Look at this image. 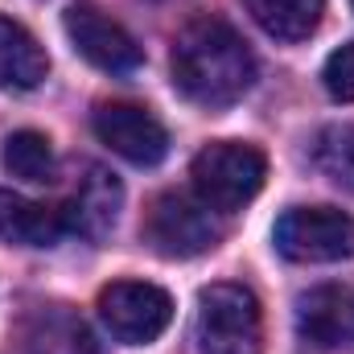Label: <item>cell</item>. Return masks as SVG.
<instances>
[{
    "instance_id": "6da1fadb",
    "label": "cell",
    "mask_w": 354,
    "mask_h": 354,
    "mask_svg": "<svg viewBox=\"0 0 354 354\" xmlns=\"http://www.w3.org/2000/svg\"><path fill=\"white\" fill-rule=\"evenodd\" d=\"M174 87L198 107H231L256 83V54L223 17L189 21L174 41Z\"/></svg>"
},
{
    "instance_id": "7a4b0ae2",
    "label": "cell",
    "mask_w": 354,
    "mask_h": 354,
    "mask_svg": "<svg viewBox=\"0 0 354 354\" xmlns=\"http://www.w3.org/2000/svg\"><path fill=\"white\" fill-rule=\"evenodd\" d=\"M198 354H264V313L252 288L210 284L198 292Z\"/></svg>"
},
{
    "instance_id": "3957f363",
    "label": "cell",
    "mask_w": 354,
    "mask_h": 354,
    "mask_svg": "<svg viewBox=\"0 0 354 354\" xmlns=\"http://www.w3.org/2000/svg\"><path fill=\"white\" fill-rule=\"evenodd\" d=\"M189 177H194V194L210 210L235 214L264 189L268 157L256 145H243V140H214L194 157Z\"/></svg>"
},
{
    "instance_id": "277c9868",
    "label": "cell",
    "mask_w": 354,
    "mask_h": 354,
    "mask_svg": "<svg viewBox=\"0 0 354 354\" xmlns=\"http://www.w3.org/2000/svg\"><path fill=\"white\" fill-rule=\"evenodd\" d=\"M272 243L292 264H338L354 256V218L334 206H292L276 218Z\"/></svg>"
},
{
    "instance_id": "5b68a950",
    "label": "cell",
    "mask_w": 354,
    "mask_h": 354,
    "mask_svg": "<svg viewBox=\"0 0 354 354\" xmlns=\"http://www.w3.org/2000/svg\"><path fill=\"white\" fill-rule=\"evenodd\" d=\"M214 214L218 210H210L198 194L165 189V194L153 198V206L145 214V239L169 260L202 256L223 239V227H218Z\"/></svg>"
},
{
    "instance_id": "8992f818",
    "label": "cell",
    "mask_w": 354,
    "mask_h": 354,
    "mask_svg": "<svg viewBox=\"0 0 354 354\" xmlns=\"http://www.w3.org/2000/svg\"><path fill=\"white\" fill-rule=\"evenodd\" d=\"M99 317L124 346L157 342L174 322V297L149 280H115L99 292Z\"/></svg>"
},
{
    "instance_id": "52a82bcc",
    "label": "cell",
    "mask_w": 354,
    "mask_h": 354,
    "mask_svg": "<svg viewBox=\"0 0 354 354\" xmlns=\"http://www.w3.org/2000/svg\"><path fill=\"white\" fill-rule=\"evenodd\" d=\"M62 25H66V37H71V46H75V54L87 58L95 71H107V75H132V71H140L145 50H140L136 37H132L120 21H111L99 4L75 0V4L66 8Z\"/></svg>"
},
{
    "instance_id": "ba28073f",
    "label": "cell",
    "mask_w": 354,
    "mask_h": 354,
    "mask_svg": "<svg viewBox=\"0 0 354 354\" xmlns=\"http://www.w3.org/2000/svg\"><path fill=\"white\" fill-rule=\"evenodd\" d=\"M91 128L95 136L124 161L132 165H161L165 153H169V132L165 124L140 107V103H128V99H107L91 111Z\"/></svg>"
},
{
    "instance_id": "9c48e42d",
    "label": "cell",
    "mask_w": 354,
    "mask_h": 354,
    "mask_svg": "<svg viewBox=\"0 0 354 354\" xmlns=\"http://www.w3.org/2000/svg\"><path fill=\"white\" fill-rule=\"evenodd\" d=\"M297 334L313 351H354V284H317L301 292Z\"/></svg>"
},
{
    "instance_id": "30bf717a",
    "label": "cell",
    "mask_w": 354,
    "mask_h": 354,
    "mask_svg": "<svg viewBox=\"0 0 354 354\" xmlns=\"http://www.w3.org/2000/svg\"><path fill=\"white\" fill-rule=\"evenodd\" d=\"M120 206H124V185L120 177L107 174L103 165H87L75 194L62 202V214H66V227L71 235L91 239V243H103L120 218Z\"/></svg>"
},
{
    "instance_id": "8fae6325",
    "label": "cell",
    "mask_w": 354,
    "mask_h": 354,
    "mask_svg": "<svg viewBox=\"0 0 354 354\" xmlns=\"http://www.w3.org/2000/svg\"><path fill=\"white\" fill-rule=\"evenodd\" d=\"M66 214L62 202H29L21 194L0 189V243L8 248H54L66 239Z\"/></svg>"
},
{
    "instance_id": "7c38bea8",
    "label": "cell",
    "mask_w": 354,
    "mask_h": 354,
    "mask_svg": "<svg viewBox=\"0 0 354 354\" xmlns=\"http://www.w3.org/2000/svg\"><path fill=\"white\" fill-rule=\"evenodd\" d=\"M21 354H99V342L66 305H41L21 326Z\"/></svg>"
},
{
    "instance_id": "4fadbf2b",
    "label": "cell",
    "mask_w": 354,
    "mask_h": 354,
    "mask_svg": "<svg viewBox=\"0 0 354 354\" xmlns=\"http://www.w3.org/2000/svg\"><path fill=\"white\" fill-rule=\"evenodd\" d=\"M50 75V58L37 46V37L0 17V91H33L41 79Z\"/></svg>"
},
{
    "instance_id": "5bb4252c",
    "label": "cell",
    "mask_w": 354,
    "mask_h": 354,
    "mask_svg": "<svg viewBox=\"0 0 354 354\" xmlns=\"http://www.w3.org/2000/svg\"><path fill=\"white\" fill-rule=\"evenodd\" d=\"M256 25L276 41H305L317 33L326 0H243Z\"/></svg>"
},
{
    "instance_id": "9a60e30c",
    "label": "cell",
    "mask_w": 354,
    "mask_h": 354,
    "mask_svg": "<svg viewBox=\"0 0 354 354\" xmlns=\"http://www.w3.org/2000/svg\"><path fill=\"white\" fill-rule=\"evenodd\" d=\"M313 165L338 189L354 194V124H326L313 136Z\"/></svg>"
},
{
    "instance_id": "2e32d148",
    "label": "cell",
    "mask_w": 354,
    "mask_h": 354,
    "mask_svg": "<svg viewBox=\"0 0 354 354\" xmlns=\"http://www.w3.org/2000/svg\"><path fill=\"white\" fill-rule=\"evenodd\" d=\"M4 169L21 181H54V145L46 132L21 128L4 140Z\"/></svg>"
},
{
    "instance_id": "e0dca14e",
    "label": "cell",
    "mask_w": 354,
    "mask_h": 354,
    "mask_svg": "<svg viewBox=\"0 0 354 354\" xmlns=\"http://www.w3.org/2000/svg\"><path fill=\"white\" fill-rule=\"evenodd\" d=\"M322 83L330 91V99H338V103H354V41L351 46H342V50H334L330 58H326V66H322Z\"/></svg>"
},
{
    "instance_id": "ac0fdd59",
    "label": "cell",
    "mask_w": 354,
    "mask_h": 354,
    "mask_svg": "<svg viewBox=\"0 0 354 354\" xmlns=\"http://www.w3.org/2000/svg\"><path fill=\"white\" fill-rule=\"evenodd\" d=\"M351 8H354V0H351Z\"/></svg>"
}]
</instances>
